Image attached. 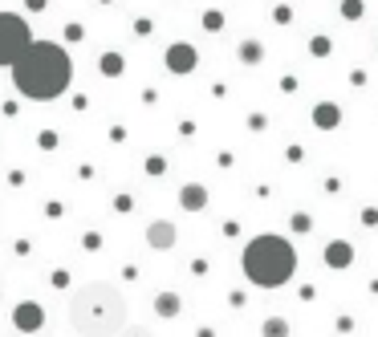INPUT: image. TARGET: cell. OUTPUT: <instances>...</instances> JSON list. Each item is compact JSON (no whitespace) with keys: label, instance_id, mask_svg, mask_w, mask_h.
I'll return each instance as SVG.
<instances>
[{"label":"cell","instance_id":"ac0fdd59","mask_svg":"<svg viewBox=\"0 0 378 337\" xmlns=\"http://www.w3.org/2000/svg\"><path fill=\"white\" fill-rule=\"evenodd\" d=\"M29 8H33V12H41V8H45V0H29Z\"/></svg>","mask_w":378,"mask_h":337},{"label":"cell","instance_id":"7c38bea8","mask_svg":"<svg viewBox=\"0 0 378 337\" xmlns=\"http://www.w3.org/2000/svg\"><path fill=\"white\" fill-rule=\"evenodd\" d=\"M337 118H342V114H337V106H317V110H313V122H317L322 130H326V127H334Z\"/></svg>","mask_w":378,"mask_h":337},{"label":"cell","instance_id":"6da1fadb","mask_svg":"<svg viewBox=\"0 0 378 337\" xmlns=\"http://www.w3.org/2000/svg\"><path fill=\"white\" fill-rule=\"evenodd\" d=\"M70 325L78 337H118L126 334V296L106 285V281H90L70 293Z\"/></svg>","mask_w":378,"mask_h":337},{"label":"cell","instance_id":"5bb4252c","mask_svg":"<svg viewBox=\"0 0 378 337\" xmlns=\"http://www.w3.org/2000/svg\"><path fill=\"white\" fill-rule=\"evenodd\" d=\"M342 12H346L350 21H354V17H362V0H346V4H342Z\"/></svg>","mask_w":378,"mask_h":337},{"label":"cell","instance_id":"8fae6325","mask_svg":"<svg viewBox=\"0 0 378 337\" xmlns=\"http://www.w3.org/2000/svg\"><path fill=\"white\" fill-rule=\"evenodd\" d=\"M98 65H102V74H106V78H118V74H123V53H102V61H98Z\"/></svg>","mask_w":378,"mask_h":337},{"label":"cell","instance_id":"4fadbf2b","mask_svg":"<svg viewBox=\"0 0 378 337\" xmlns=\"http://www.w3.org/2000/svg\"><path fill=\"white\" fill-rule=\"evenodd\" d=\"M260 334L264 337H289V321H285V317H269Z\"/></svg>","mask_w":378,"mask_h":337},{"label":"cell","instance_id":"8992f818","mask_svg":"<svg viewBox=\"0 0 378 337\" xmlns=\"http://www.w3.org/2000/svg\"><path fill=\"white\" fill-rule=\"evenodd\" d=\"M196 61H200V57H196V49H191V45H171V49H167V69H171V74H191V69H196Z\"/></svg>","mask_w":378,"mask_h":337},{"label":"cell","instance_id":"3957f363","mask_svg":"<svg viewBox=\"0 0 378 337\" xmlns=\"http://www.w3.org/2000/svg\"><path fill=\"white\" fill-rule=\"evenodd\" d=\"M297 272V252L285 236H256L244 248V276L260 289H281Z\"/></svg>","mask_w":378,"mask_h":337},{"label":"cell","instance_id":"2e32d148","mask_svg":"<svg viewBox=\"0 0 378 337\" xmlns=\"http://www.w3.org/2000/svg\"><path fill=\"white\" fill-rule=\"evenodd\" d=\"M293 228L297 232H309V215H293Z\"/></svg>","mask_w":378,"mask_h":337},{"label":"cell","instance_id":"9a60e30c","mask_svg":"<svg viewBox=\"0 0 378 337\" xmlns=\"http://www.w3.org/2000/svg\"><path fill=\"white\" fill-rule=\"evenodd\" d=\"M240 53H244V61H256V57H260V45H256V41H244V49H240Z\"/></svg>","mask_w":378,"mask_h":337},{"label":"cell","instance_id":"ba28073f","mask_svg":"<svg viewBox=\"0 0 378 337\" xmlns=\"http://www.w3.org/2000/svg\"><path fill=\"white\" fill-rule=\"evenodd\" d=\"M350 260H354V248H350L346 240H334V244L326 248V264H330V268H350Z\"/></svg>","mask_w":378,"mask_h":337},{"label":"cell","instance_id":"9c48e42d","mask_svg":"<svg viewBox=\"0 0 378 337\" xmlns=\"http://www.w3.org/2000/svg\"><path fill=\"white\" fill-rule=\"evenodd\" d=\"M37 321H41L37 305H21V309H17V325H21L25 334H33V329H37Z\"/></svg>","mask_w":378,"mask_h":337},{"label":"cell","instance_id":"52a82bcc","mask_svg":"<svg viewBox=\"0 0 378 337\" xmlns=\"http://www.w3.org/2000/svg\"><path fill=\"white\" fill-rule=\"evenodd\" d=\"M179 204L187 211H204L208 208V187H200V183H187L183 191H179Z\"/></svg>","mask_w":378,"mask_h":337},{"label":"cell","instance_id":"e0dca14e","mask_svg":"<svg viewBox=\"0 0 378 337\" xmlns=\"http://www.w3.org/2000/svg\"><path fill=\"white\" fill-rule=\"evenodd\" d=\"M123 337H151V334H143V329H126Z\"/></svg>","mask_w":378,"mask_h":337},{"label":"cell","instance_id":"5b68a950","mask_svg":"<svg viewBox=\"0 0 378 337\" xmlns=\"http://www.w3.org/2000/svg\"><path fill=\"white\" fill-rule=\"evenodd\" d=\"M175 240H179V232H175V224H167V219H155V224L147 228V244H151L155 252L175 248Z\"/></svg>","mask_w":378,"mask_h":337},{"label":"cell","instance_id":"277c9868","mask_svg":"<svg viewBox=\"0 0 378 337\" xmlns=\"http://www.w3.org/2000/svg\"><path fill=\"white\" fill-rule=\"evenodd\" d=\"M33 45V33H29V25L21 21V17H12V12H0V65H17L21 57H25V49Z\"/></svg>","mask_w":378,"mask_h":337},{"label":"cell","instance_id":"30bf717a","mask_svg":"<svg viewBox=\"0 0 378 337\" xmlns=\"http://www.w3.org/2000/svg\"><path fill=\"white\" fill-rule=\"evenodd\" d=\"M155 313H159V317H175V313H179V296L175 293H159L155 296Z\"/></svg>","mask_w":378,"mask_h":337},{"label":"cell","instance_id":"7a4b0ae2","mask_svg":"<svg viewBox=\"0 0 378 337\" xmlns=\"http://www.w3.org/2000/svg\"><path fill=\"white\" fill-rule=\"evenodd\" d=\"M70 78H74V61L61 45L53 41H33L25 49V57L12 65V85L33 98V102H53L70 89Z\"/></svg>","mask_w":378,"mask_h":337}]
</instances>
